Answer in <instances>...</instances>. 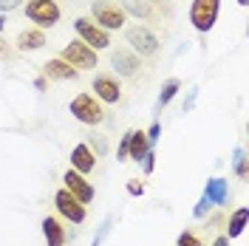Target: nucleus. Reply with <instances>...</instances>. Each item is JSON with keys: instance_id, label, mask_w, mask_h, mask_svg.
I'll return each mask as SVG.
<instances>
[{"instance_id": "f03ea898", "label": "nucleus", "mask_w": 249, "mask_h": 246, "mask_svg": "<svg viewBox=\"0 0 249 246\" xmlns=\"http://www.w3.org/2000/svg\"><path fill=\"white\" fill-rule=\"evenodd\" d=\"M60 60H65L77 71H88V68H96V51L91 46H85L82 40H71L68 46H62Z\"/></svg>"}, {"instance_id": "9b49d317", "label": "nucleus", "mask_w": 249, "mask_h": 246, "mask_svg": "<svg viewBox=\"0 0 249 246\" xmlns=\"http://www.w3.org/2000/svg\"><path fill=\"white\" fill-rule=\"evenodd\" d=\"M110 65H113V71H116L119 77H133L142 68L139 57H136L133 51H124V48H119V51L110 54Z\"/></svg>"}, {"instance_id": "4468645a", "label": "nucleus", "mask_w": 249, "mask_h": 246, "mask_svg": "<svg viewBox=\"0 0 249 246\" xmlns=\"http://www.w3.org/2000/svg\"><path fill=\"white\" fill-rule=\"evenodd\" d=\"M43 238H46L48 246H65L68 232H65V227H62L60 218H54V215L43 218Z\"/></svg>"}, {"instance_id": "c9c22d12", "label": "nucleus", "mask_w": 249, "mask_h": 246, "mask_svg": "<svg viewBox=\"0 0 249 246\" xmlns=\"http://www.w3.org/2000/svg\"><path fill=\"white\" fill-rule=\"evenodd\" d=\"M238 3H241V6H247V3H249V0H238Z\"/></svg>"}, {"instance_id": "5701e85b", "label": "nucleus", "mask_w": 249, "mask_h": 246, "mask_svg": "<svg viewBox=\"0 0 249 246\" xmlns=\"http://www.w3.org/2000/svg\"><path fill=\"white\" fill-rule=\"evenodd\" d=\"M142 170H144V176H150V173L156 170V153H153V147L142 156Z\"/></svg>"}, {"instance_id": "39448f33", "label": "nucleus", "mask_w": 249, "mask_h": 246, "mask_svg": "<svg viewBox=\"0 0 249 246\" xmlns=\"http://www.w3.org/2000/svg\"><path fill=\"white\" fill-rule=\"evenodd\" d=\"M74 29H77L79 40H82L85 46H91L93 51H102V48L110 46V34L105 29H99L91 17H77V20H74Z\"/></svg>"}, {"instance_id": "f257e3e1", "label": "nucleus", "mask_w": 249, "mask_h": 246, "mask_svg": "<svg viewBox=\"0 0 249 246\" xmlns=\"http://www.w3.org/2000/svg\"><path fill=\"white\" fill-rule=\"evenodd\" d=\"M71 113H74V119L82 124H99L105 119V110H102V102L91 96V93H79L71 99Z\"/></svg>"}, {"instance_id": "9d476101", "label": "nucleus", "mask_w": 249, "mask_h": 246, "mask_svg": "<svg viewBox=\"0 0 249 246\" xmlns=\"http://www.w3.org/2000/svg\"><path fill=\"white\" fill-rule=\"evenodd\" d=\"M93 96L99 99V102H119L122 99V88H119V82L110 77V74H99V77H93Z\"/></svg>"}, {"instance_id": "f8f14e48", "label": "nucleus", "mask_w": 249, "mask_h": 246, "mask_svg": "<svg viewBox=\"0 0 249 246\" xmlns=\"http://www.w3.org/2000/svg\"><path fill=\"white\" fill-rule=\"evenodd\" d=\"M43 74H46L48 79H57V82H68V79H77L79 71L77 68H71L65 60H60V57H54V60H48L46 65H43Z\"/></svg>"}, {"instance_id": "412c9836", "label": "nucleus", "mask_w": 249, "mask_h": 246, "mask_svg": "<svg viewBox=\"0 0 249 246\" xmlns=\"http://www.w3.org/2000/svg\"><path fill=\"white\" fill-rule=\"evenodd\" d=\"M232 170H235V176H238V178H247V150H244V147H235Z\"/></svg>"}, {"instance_id": "f704fd0d", "label": "nucleus", "mask_w": 249, "mask_h": 246, "mask_svg": "<svg viewBox=\"0 0 249 246\" xmlns=\"http://www.w3.org/2000/svg\"><path fill=\"white\" fill-rule=\"evenodd\" d=\"M3 29H6V17L0 15V31H3Z\"/></svg>"}, {"instance_id": "b1692460", "label": "nucleus", "mask_w": 249, "mask_h": 246, "mask_svg": "<svg viewBox=\"0 0 249 246\" xmlns=\"http://www.w3.org/2000/svg\"><path fill=\"white\" fill-rule=\"evenodd\" d=\"M210 210H213V204H210V201H207V198L201 195V201H198V204L193 207V218H204L207 212H210Z\"/></svg>"}, {"instance_id": "7ed1b4c3", "label": "nucleus", "mask_w": 249, "mask_h": 246, "mask_svg": "<svg viewBox=\"0 0 249 246\" xmlns=\"http://www.w3.org/2000/svg\"><path fill=\"white\" fill-rule=\"evenodd\" d=\"M91 17L93 23L99 26V29H122L124 26V12L116 6V3H110V0H93L91 6Z\"/></svg>"}, {"instance_id": "2eb2a0df", "label": "nucleus", "mask_w": 249, "mask_h": 246, "mask_svg": "<svg viewBox=\"0 0 249 246\" xmlns=\"http://www.w3.org/2000/svg\"><path fill=\"white\" fill-rule=\"evenodd\" d=\"M204 198L210 201L213 207L227 204V198H230V184H227L224 178H210L207 187H204Z\"/></svg>"}, {"instance_id": "a878e982", "label": "nucleus", "mask_w": 249, "mask_h": 246, "mask_svg": "<svg viewBox=\"0 0 249 246\" xmlns=\"http://www.w3.org/2000/svg\"><path fill=\"white\" fill-rule=\"evenodd\" d=\"M144 136H147V144L153 147L156 141H159V136H161V124H159V122H153V124H150V130H147Z\"/></svg>"}, {"instance_id": "a211bd4d", "label": "nucleus", "mask_w": 249, "mask_h": 246, "mask_svg": "<svg viewBox=\"0 0 249 246\" xmlns=\"http://www.w3.org/2000/svg\"><path fill=\"white\" fill-rule=\"evenodd\" d=\"M244 229H247V210L241 207V210H235L232 215H230V224H227V238L232 241V238H238V235H244Z\"/></svg>"}, {"instance_id": "1a4fd4ad", "label": "nucleus", "mask_w": 249, "mask_h": 246, "mask_svg": "<svg viewBox=\"0 0 249 246\" xmlns=\"http://www.w3.org/2000/svg\"><path fill=\"white\" fill-rule=\"evenodd\" d=\"M62 181H65V190L74 195V198H79L82 204H88V201H93V187L91 181H85V176L82 173H77V170H65V176H62Z\"/></svg>"}, {"instance_id": "c756f323", "label": "nucleus", "mask_w": 249, "mask_h": 246, "mask_svg": "<svg viewBox=\"0 0 249 246\" xmlns=\"http://www.w3.org/2000/svg\"><path fill=\"white\" fill-rule=\"evenodd\" d=\"M127 193L139 198V195H144V184H142V181H127Z\"/></svg>"}, {"instance_id": "f3484780", "label": "nucleus", "mask_w": 249, "mask_h": 246, "mask_svg": "<svg viewBox=\"0 0 249 246\" xmlns=\"http://www.w3.org/2000/svg\"><path fill=\"white\" fill-rule=\"evenodd\" d=\"M150 150V144H147V136H144V130H130V139H127V156L130 158H136L142 161V156Z\"/></svg>"}, {"instance_id": "72a5a7b5", "label": "nucleus", "mask_w": 249, "mask_h": 246, "mask_svg": "<svg viewBox=\"0 0 249 246\" xmlns=\"http://www.w3.org/2000/svg\"><path fill=\"white\" fill-rule=\"evenodd\" d=\"M34 88H37V91H46V79L40 77V79H37V82H34Z\"/></svg>"}, {"instance_id": "bb28decb", "label": "nucleus", "mask_w": 249, "mask_h": 246, "mask_svg": "<svg viewBox=\"0 0 249 246\" xmlns=\"http://www.w3.org/2000/svg\"><path fill=\"white\" fill-rule=\"evenodd\" d=\"M20 3H23V0H0V15H6V12H15V9H20Z\"/></svg>"}, {"instance_id": "dca6fc26", "label": "nucleus", "mask_w": 249, "mask_h": 246, "mask_svg": "<svg viewBox=\"0 0 249 246\" xmlns=\"http://www.w3.org/2000/svg\"><path fill=\"white\" fill-rule=\"evenodd\" d=\"M46 46V34L43 29H26L17 34V48L20 51H37V48Z\"/></svg>"}, {"instance_id": "473e14b6", "label": "nucleus", "mask_w": 249, "mask_h": 246, "mask_svg": "<svg viewBox=\"0 0 249 246\" xmlns=\"http://www.w3.org/2000/svg\"><path fill=\"white\" fill-rule=\"evenodd\" d=\"M213 246H230V238L227 235H221V238H215V244Z\"/></svg>"}, {"instance_id": "0eeeda50", "label": "nucleus", "mask_w": 249, "mask_h": 246, "mask_svg": "<svg viewBox=\"0 0 249 246\" xmlns=\"http://www.w3.org/2000/svg\"><path fill=\"white\" fill-rule=\"evenodd\" d=\"M54 207H57V212H60L65 221H71V224H82L85 221V204L79 198H74L65 187L57 190V195H54Z\"/></svg>"}, {"instance_id": "4be33fe9", "label": "nucleus", "mask_w": 249, "mask_h": 246, "mask_svg": "<svg viewBox=\"0 0 249 246\" xmlns=\"http://www.w3.org/2000/svg\"><path fill=\"white\" fill-rule=\"evenodd\" d=\"M110 227H113V218H105V221L99 224V229H96V235H93V244H91V246H102V241L108 238Z\"/></svg>"}, {"instance_id": "7c9ffc66", "label": "nucleus", "mask_w": 249, "mask_h": 246, "mask_svg": "<svg viewBox=\"0 0 249 246\" xmlns=\"http://www.w3.org/2000/svg\"><path fill=\"white\" fill-rule=\"evenodd\" d=\"M91 141H93V147H96V153L102 156L105 150H108V144H105V139H99L96 133H91Z\"/></svg>"}, {"instance_id": "c85d7f7f", "label": "nucleus", "mask_w": 249, "mask_h": 246, "mask_svg": "<svg viewBox=\"0 0 249 246\" xmlns=\"http://www.w3.org/2000/svg\"><path fill=\"white\" fill-rule=\"evenodd\" d=\"M196 99H198V88H190V93H187V99H184V113H190V110H193Z\"/></svg>"}, {"instance_id": "aec40b11", "label": "nucleus", "mask_w": 249, "mask_h": 246, "mask_svg": "<svg viewBox=\"0 0 249 246\" xmlns=\"http://www.w3.org/2000/svg\"><path fill=\"white\" fill-rule=\"evenodd\" d=\"M122 12H130L136 17H150V6L144 0H122Z\"/></svg>"}, {"instance_id": "20e7f679", "label": "nucleus", "mask_w": 249, "mask_h": 246, "mask_svg": "<svg viewBox=\"0 0 249 246\" xmlns=\"http://www.w3.org/2000/svg\"><path fill=\"white\" fill-rule=\"evenodd\" d=\"M218 9H221V0H193V9H190V23L196 26V31H207L215 26L218 20Z\"/></svg>"}, {"instance_id": "423d86ee", "label": "nucleus", "mask_w": 249, "mask_h": 246, "mask_svg": "<svg viewBox=\"0 0 249 246\" xmlns=\"http://www.w3.org/2000/svg\"><path fill=\"white\" fill-rule=\"evenodd\" d=\"M26 17L37 23L40 29H51L60 20V6L54 0H29L26 3Z\"/></svg>"}, {"instance_id": "2f4dec72", "label": "nucleus", "mask_w": 249, "mask_h": 246, "mask_svg": "<svg viewBox=\"0 0 249 246\" xmlns=\"http://www.w3.org/2000/svg\"><path fill=\"white\" fill-rule=\"evenodd\" d=\"M0 57H12V51L6 48V40H0Z\"/></svg>"}, {"instance_id": "393cba45", "label": "nucleus", "mask_w": 249, "mask_h": 246, "mask_svg": "<svg viewBox=\"0 0 249 246\" xmlns=\"http://www.w3.org/2000/svg\"><path fill=\"white\" fill-rule=\"evenodd\" d=\"M176 246H204V244L196 238V235H193V232H181V235H178V244H176Z\"/></svg>"}, {"instance_id": "cd10ccee", "label": "nucleus", "mask_w": 249, "mask_h": 246, "mask_svg": "<svg viewBox=\"0 0 249 246\" xmlns=\"http://www.w3.org/2000/svg\"><path fill=\"white\" fill-rule=\"evenodd\" d=\"M127 139H130V130H127V133L122 136V141H119V150H116V158H119V161L127 158Z\"/></svg>"}, {"instance_id": "ddd939ff", "label": "nucleus", "mask_w": 249, "mask_h": 246, "mask_svg": "<svg viewBox=\"0 0 249 246\" xmlns=\"http://www.w3.org/2000/svg\"><path fill=\"white\" fill-rule=\"evenodd\" d=\"M71 167L77 170V173H82V176L93 173V167H96V156H93V150L88 147V144H77V147L71 150Z\"/></svg>"}, {"instance_id": "6ab92c4d", "label": "nucleus", "mask_w": 249, "mask_h": 246, "mask_svg": "<svg viewBox=\"0 0 249 246\" xmlns=\"http://www.w3.org/2000/svg\"><path fill=\"white\" fill-rule=\"evenodd\" d=\"M178 88H181V82H178V79H167V82L161 85V93H159V102H156V108H159V110L164 108L173 96L178 93Z\"/></svg>"}, {"instance_id": "6e6552de", "label": "nucleus", "mask_w": 249, "mask_h": 246, "mask_svg": "<svg viewBox=\"0 0 249 246\" xmlns=\"http://www.w3.org/2000/svg\"><path fill=\"white\" fill-rule=\"evenodd\" d=\"M127 43L139 51V57H153L156 51H159V37H156L150 29H144V26H133V29H127Z\"/></svg>"}]
</instances>
